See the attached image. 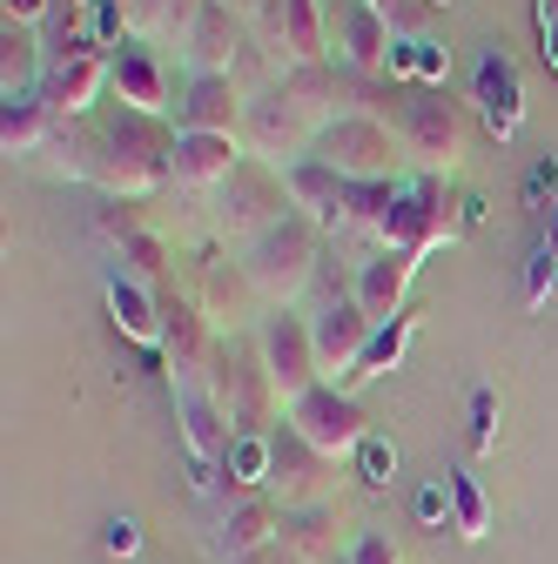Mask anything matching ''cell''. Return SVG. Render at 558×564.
Segmentation results:
<instances>
[{"mask_svg":"<svg viewBox=\"0 0 558 564\" xmlns=\"http://www.w3.org/2000/svg\"><path fill=\"white\" fill-rule=\"evenodd\" d=\"M67 155V175L95 182L108 202H142L155 182H169V155H175V128L149 121V115H115V121H67V134H54Z\"/></svg>","mask_w":558,"mask_h":564,"instance_id":"1","label":"cell"},{"mask_svg":"<svg viewBox=\"0 0 558 564\" xmlns=\"http://www.w3.org/2000/svg\"><path fill=\"white\" fill-rule=\"evenodd\" d=\"M330 75L323 67H290L262 101H249V149L256 162L262 155H303L310 141L336 121V101H330Z\"/></svg>","mask_w":558,"mask_h":564,"instance_id":"2","label":"cell"},{"mask_svg":"<svg viewBox=\"0 0 558 564\" xmlns=\"http://www.w3.org/2000/svg\"><path fill=\"white\" fill-rule=\"evenodd\" d=\"M323 262V229L310 216H290V223H276L269 236L249 242L243 256V282L262 296V303H297L310 290V275Z\"/></svg>","mask_w":558,"mask_h":564,"instance_id":"3","label":"cell"},{"mask_svg":"<svg viewBox=\"0 0 558 564\" xmlns=\"http://www.w3.org/2000/svg\"><path fill=\"white\" fill-rule=\"evenodd\" d=\"M458 236V202L444 195V175H417L397 182L384 216H377V249H404V256H431Z\"/></svg>","mask_w":558,"mask_h":564,"instance_id":"4","label":"cell"},{"mask_svg":"<svg viewBox=\"0 0 558 564\" xmlns=\"http://www.w3.org/2000/svg\"><path fill=\"white\" fill-rule=\"evenodd\" d=\"M283 431H297L316 457H357L364 451V437H371V416H364V403L351 397V390H336V383H323V390H310L303 403H290L283 410Z\"/></svg>","mask_w":558,"mask_h":564,"instance_id":"5","label":"cell"},{"mask_svg":"<svg viewBox=\"0 0 558 564\" xmlns=\"http://www.w3.org/2000/svg\"><path fill=\"white\" fill-rule=\"evenodd\" d=\"M390 149H397V134L377 115H336L323 128V162L343 182H390Z\"/></svg>","mask_w":558,"mask_h":564,"instance_id":"6","label":"cell"},{"mask_svg":"<svg viewBox=\"0 0 558 564\" xmlns=\"http://www.w3.org/2000/svg\"><path fill=\"white\" fill-rule=\"evenodd\" d=\"M262 364H269V377H276V397H283V410L303 403L310 390H323L316 329H310L303 316H276V323L262 329Z\"/></svg>","mask_w":558,"mask_h":564,"instance_id":"7","label":"cell"},{"mask_svg":"<svg viewBox=\"0 0 558 564\" xmlns=\"http://www.w3.org/2000/svg\"><path fill=\"white\" fill-rule=\"evenodd\" d=\"M223 195H229V229H236V236H249V242H256V236H269L276 223H290V208H297V202H290V175L262 169L256 155L223 182Z\"/></svg>","mask_w":558,"mask_h":564,"instance_id":"8","label":"cell"},{"mask_svg":"<svg viewBox=\"0 0 558 564\" xmlns=\"http://www.w3.org/2000/svg\"><path fill=\"white\" fill-rule=\"evenodd\" d=\"M101 88H115V54H101V47H67V54L54 61L41 101H47L61 121H88L95 101H101Z\"/></svg>","mask_w":558,"mask_h":564,"instance_id":"9","label":"cell"},{"mask_svg":"<svg viewBox=\"0 0 558 564\" xmlns=\"http://www.w3.org/2000/svg\"><path fill=\"white\" fill-rule=\"evenodd\" d=\"M404 149L425 162V175L451 169V162L464 155V121H458V108H451V101H438V95L404 101Z\"/></svg>","mask_w":558,"mask_h":564,"instance_id":"10","label":"cell"},{"mask_svg":"<svg viewBox=\"0 0 558 564\" xmlns=\"http://www.w3.org/2000/svg\"><path fill=\"white\" fill-rule=\"evenodd\" d=\"M216 403L229 423H243V431H262V416L283 403L276 397V377L262 357H216Z\"/></svg>","mask_w":558,"mask_h":564,"instance_id":"11","label":"cell"},{"mask_svg":"<svg viewBox=\"0 0 558 564\" xmlns=\"http://www.w3.org/2000/svg\"><path fill=\"white\" fill-rule=\"evenodd\" d=\"M316 357H323V383H343V377H351L357 370V357H364V349H371V336H377V323L357 310V296H336L316 323Z\"/></svg>","mask_w":558,"mask_h":564,"instance_id":"12","label":"cell"},{"mask_svg":"<svg viewBox=\"0 0 558 564\" xmlns=\"http://www.w3.org/2000/svg\"><path fill=\"white\" fill-rule=\"evenodd\" d=\"M243 88L236 75H189L182 101H175V134H236L243 121Z\"/></svg>","mask_w":558,"mask_h":564,"instance_id":"13","label":"cell"},{"mask_svg":"<svg viewBox=\"0 0 558 564\" xmlns=\"http://www.w3.org/2000/svg\"><path fill=\"white\" fill-rule=\"evenodd\" d=\"M471 101H477V121L492 128L498 141H512L525 128V82H518V67L492 47L477 61V75H471Z\"/></svg>","mask_w":558,"mask_h":564,"instance_id":"14","label":"cell"},{"mask_svg":"<svg viewBox=\"0 0 558 564\" xmlns=\"http://www.w3.org/2000/svg\"><path fill=\"white\" fill-rule=\"evenodd\" d=\"M243 162H249V155H243L236 134H175L169 182H175V188H223Z\"/></svg>","mask_w":558,"mask_h":564,"instance_id":"15","label":"cell"},{"mask_svg":"<svg viewBox=\"0 0 558 564\" xmlns=\"http://www.w3.org/2000/svg\"><path fill=\"white\" fill-rule=\"evenodd\" d=\"M417 262L425 256H404V249H377L371 262H364V275H357V310L371 316V323H390V316H404L410 310V282H417Z\"/></svg>","mask_w":558,"mask_h":564,"instance_id":"16","label":"cell"},{"mask_svg":"<svg viewBox=\"0 0 558 564\" xmlns=\"http://www.w3.org/2000/svg\"><path fill=\"white\" fill-rule=\"evenodd\" d=\"M175 416H182V444H189V464H208V470H223L229 457V416L216 403V390H202V383H182L175 390Z\"/></svg>","mask_w":558,"mask_h":564,"instance_id":"17","label":"cell"},{"mask_svg":"<svg viewBox=\"0 0 558 564\" xmlns=\"http://www.w3.org/2000/svg\"><path fill=\"white\" fill-rule=\"evenodd\" d=\"M182 54L195 75H236L243 61V28H236V8L229 0H208V8L195 14V28L182 34Z\"/></svg>","mask_w":558,"mask_h":564,"instance_id":"18","label":"cell"},{"mask_svg":"<svg viewBox=\"0 0 558 564\" xmlns=\"http://www.w3.org/2000/svg\"><path fill=\"white\" fill-rule=\"evenodd\" d=\"M262 28L276 34V47L290 54V67H323V0H269L262 8Z\"/></svg>","mask_w":558,"mask_h":564,"instance_id":"19","label":"cell"},{"mask_svg":"<svg viewBox=\"0 0 558 564\" xmlns=\"http://www.w3.org/2000/svg\"><path fill=\"white\" fill-rule=\"evenodd\" d=\"M290 202L323 236H336L343 229V202H351V182H343L323 155H310V162H290Z\"/></svg>","mask_w":558,"mask_h":564,"instance_id":"20","label":"cell"},{"mask_svg":"<svg viewBox=\"0 0 558 564\" xmlns=\"http://www.w3.org/2000/svg\"><path fill=\"white\" fill-rule=\"evenodd\" d=\"M108 323H115L121 343H135V349H162V336H169L162 303H155L135 275H108Z\"/></svg>","mask_w":558,"mask_h":564,"instance_id":"21","label":"cell"},{"mask_svg":"<svg viewBox=\"0 0 558 564\" xmlns=\"http://www.w3.org/2000/svg\"><path fill=\"white\" fill-rule=\"evenodd\" d=\"M115 101L128 115H149V121L169 115V75H162V61L149 47H121L115 54Z\"/></svg>","mask_w":558,"mask_h":564,"instance_id":"22","label":"cell"},{"mask_svg":"<svg viewBox=\"0 0 558 564\" xmlns=\"http://www.w3.org/2000/svg\"><path fill=\"white\" fill-rule=\"evenodd\" d=\"M336 47H343V67H357V75H384V61H390V14H377L371 0H343V34H336Z\"/></svg>","mask_w":558,"mask_h":564,"instance_id":"23","label":"cell"},{"mask_svg":"<svg viewBox=\"0 0 558 564\" xmlns=\"http://www.w3.org/2000/svg\"><path fill=\"white\" fill-rule=\"evenodd\" d=\"M410 336H417V310H404V316H390V323H377V336H371V349L357 357V370L343 377L336 390H364V383H377V377H390L397 364H404V349H410Z\"/></svg>","mask_w":558,"mask_h":564,"instance_id":"24","label":"cell"},{"mask_svg":"<svg viewBox=\"0 0 558 564\" xmlns=\"http://www.w3.org/2000/svg\"><path fill=\"white\" fill-rule=\"evenodd\" d=\"M283 524H290V518L256 490V498H243V505L223 518V544H229V557H256V551H269L276 538H283Z\"/></svg>","mask_w":558,"mask_h":564,"instance_id":"25","label":"cell"},{"mask_svg":"<svg viewBox=\"0 0 558 564\" xmlns=\"http://www.w3.org/2000/svg\"><path fill=\"white\" fill-rule=\"evenodd\" d=\"M54 121L61 115L41 95H21V101L0 108V141H8V155H41L47 141H54Z\"/></svg>","mask_w":558,"mask_h":564,"instance_id":"26","label":"cell"},{"mask_svg":"<svg viewBox=\"0 0 558 564\" xmlns=\"http://www.w3.org/2000/svg\"><path fill=\"white\" fill-rule=\"evenodd\" d=\"M223 477L256 498V490L276 477V437H269V431H236V444H229V457H223Z\"/></svg>","mask_w":558,"mask_h":564,"instance_id":"27","label":"cell"},{"mask_svg":"<svg viewBox=\"0 0 558 564\" xmlns=\"http://www.w3.org/2000/svg\"><path fill=\"white\" fill-rule=\"evenodd\" d=\"M444 477H451V531L464 544H477L484 531H492V498H484V484L471 470H444Z\"/></svg>","mask_w":558,"mask_h":564,"instance_id":"28","label":"cell"},{"mask_svg":"<svg viewBox=\"0 0 558 564\" xmlns=\"http://www.w3.org/2000/svg\"><path fill=\"white\" fill-rule=\"evenodd\" d=\"M410 82L417 88H444L451 82V47L431 34H410Z\"/></svg>","mask_w":558,"mask_h":564,"instance_id":"29","label":"cell"},{"mask_svg":"<svg viewBox=\"0 0 558 564\" xmlns=\"http://www.w3.org/2000/svg\"><path fill=\"white\" fill-rule=\"evenodd\" d=\"M498 451V397L492 390H471V457H492Z\"/></svg>","mask_w":558,"mask_h":564,"instance_id":"30","label":"cell"},{"mask_svg":"<svg viewBox=\"0 0 558 564\" xmlns=\"http://www.w3.org/2000/svg\"><path fill=\"white\" fill-rule=\"evenodd\" d=\"M357 470H364V484H371V490H390V477H397V444H390L384 431H371V437H364V451H357Z\"/></svg>","mask_w":558,"mask_h":564,"instance_id":"31","label":"cell"},{"mask_svg":"<svg viewBox=\"0 0 558 564\" xmlns=\"http://www.w3.org/2000/svg\"><path fill=\"white\" fill-rule=\"evenodd\" d=\"M410 518L438 531V524L451 518V477H431V484H417V498H410Z\"/></svg>","mask_w":558,"mask_h":564,"instance_id":"32","label":"cell"},{"mask_svg":"<svg viewBox=\"0 0 558 564\" xmlns=\"http://www.w3.org/2000/svg\"><path fill=\"white\" fill-rule=\"evenodd\" d=\"M525 202H532V208H538V202H551V208H558V155H545V162L525 175Z\"/></svg>","mask_w":558,"mask_h":564,"instance_id":"33","label":"cell"},{"mask_svg":"<svg viewBox=\"0 0 558 564\" xmlns=\"http://www.w3.org/2000/svg\"><path fill=\"white\" fill-rule=\"evenodd\" d=\"M101 544H108V557H135V551H142V524H135V518H108Z\"/></svg>","mask_w":558,"mask_h":564,"instance_id":"34","label":"cell"},{"mask_svg":"<svg viewBox=\"0 0 558 564\" xmlns=\"http://www.w3.org/2000/svg\"><path fill=\"white\" fill-rule=\"evenodd\" d=\"M343 564H397V551H390V538H384V531H364Z\"/></svg>","mask_w":558,"mask_h":564,"instance_id":"35","label":"cell"},{"mask_svg":"<svg viewBox=\"0 0 558 564\" xmlns=\"http://www.w3.org/2000/svg\"><path fill=\"white\" fill-rule=\"evenodd\" d=\"M0 8H8V28H41L54 0H0Z\"/></svg>","mask_w":558,"mask_h":564,"instance_id":"36","label":"cell"},{"mask_svg":"<svg viewBox=\"0 0 558 564\" xmlns=\"http://www.w3.org/2000/svg\"><path fill=\"white\" fill-rule=\"evenodd\" d=\"M384 75H390V82H410V34H404V41L390 47V61H384Z\"/></svg>","mask_w":558,"mask_h":564,"instance_id":"37","label":"cell"},{"mask_svg":"<svg viewBox=\"0 0 558 564\" xmlns=\"http://www.w3.org/2000/svg\"><path fill=\"white\" fill-rule=\"evenodd\" d=\"M484 223V195L471 188V195H458V229H477Z\"/></svg>","mask_w":558,"mask_h":564,"instance_id":"38","label":"cell"},{"mask_svg":"<svg viewBox=\"0 0 558 564\" xmlns=\"http://www.w3.org/2000/svg\"><path fill=\"white\" fill-rule=\"evenodd\" d=\"M538 54H545V67L558 75V28H538Z\"/></svg>","mask_w":558,"mask_h":564,"instance_id":"39","label":"cell"},{"mask_svg":"<svg viewBox=\"0 0 558 564\" xmlns=\"http://www.w3.org/2000/svg\"><path fill=\"white\" fill-rule=\"evenodd\" d=\"M538 249H551V256H558V208H551V223H545V236H538Z\"/></svg>","mask_w":558,"mask_h":564,"instance_id":"40","label":"cell"},{"mask_svg":"<svg viewBox=\"0 0 558 564\" xmlns=\"http://www.w3.org/2000/svg\"><path fill=\"white\" fill-rule=\"evenodd\" d=\"M538 28H558V0H538Z\"/></svg>","mask_w":558,"mask_h":564,"instance_id":"41","label":"cell"},{"mask_svg":"<svg viewBox=\"0 0 558 564\" xmlns=\"http://www.w3.org/2000/svg\"><path fill=\"white\" fill-rule=\"evenodd\" d=\"M371 8H377V14H390V0H371Z\"/></svg>","mask_w":558,"mask_h":564,"instance_id":"42","label":"cell"},{"mask_svg":"<svg viewBox=\"0 0 558 564\" xmlns=\"http://www.w3.org/2000/svg\"><path fill=\"white\" fill-rule=\"evenodd\" d=\"M425 8H451V0H425Z\"/></svg>","mask_w":558,"mask_h":564,"instance_id":"43","label":"cell"},{"mask_svg":"<svg viewBox=\"0 0 558 564\" xmlns=\"http://www.w3.org/2000/svg\"><path fill=\"white\" fill-rule=\"evenodd\" d=\"M551 303H558V296H551Z\"/></svg>","mask_w":558,"mask_h":564,"instance_id":"44","label":"cell"}]
</instances>
